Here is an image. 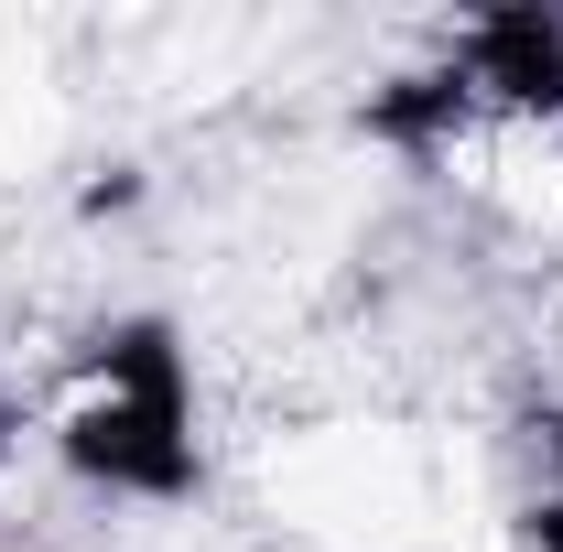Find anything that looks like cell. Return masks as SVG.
<instances>
[{"label": "cell", "mask_w": 563, "mask_h": 552, "mask_svg": "<svg viewBox=\"0 0 563 552\" xmlns=\"http://www.w3.org/2000/svg\"><path fill=\"white\" fill-rule=\"evenodd\" d=\"M44 433L87 487L163 498L196 477V379L163 325H98L44 368Z\"/></svg>", "instance_id": "1"}, {"label": "cell", "mask_w": 563, "mask_h": 552, "mask_svg": "<svg viewBox=\"0 0 563 552\" xmlns=\"http://www.w3.org/2000/svg\"><path fill=\"white\" fill-rule=\"evenodd\" d=\"M11 433H22V401H11V379H0V455H11Z\"/></svg>", "instance_id": "2"}]
</instances>
